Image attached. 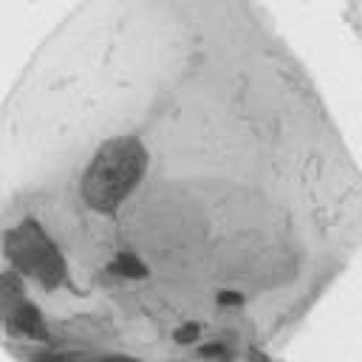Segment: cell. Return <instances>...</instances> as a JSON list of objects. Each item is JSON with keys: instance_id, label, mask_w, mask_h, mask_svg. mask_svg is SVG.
<instances>
[{"instance_id": "obj_5", "label": "cell", "mask_w": 362, "mask_h": 362, "mask_svg": "<svg viewBox=\"0 0 362 362\" xmlns=\"http://www.w3.org/2000/svg\"><path fill=\"white\" fill-rule=\"evenodd\" d=\"M110 272H116L119 277H127V280H141V277H147V266H144L133 252H119V255L110 260Z\"/></svg>"}, {"instance_id": "obj_7", "label": "cell", "mask_w": 362, "mask_h": 362, "mask_svg": "<svg viewBox=\"0 0 362 362\" xmlns=\"http://www.w3.org/2000/svg\"><path fill=\"white\" fill-rule=\"evenodd\" d=\"M218 303H221V305H240L243 297H240L238 291H221V294H218Z\"/></svg>"}, {"instance_id": "obj_6", "label": "cell", "mask_w": 362, "mask_h": 362, "mask_svg": "<svg viewBox=\"0 0 362 362\" xmlns=\"http://www.w3.org/2000/svg\"><path fill=\"white\" fill-rule=\"evenodd\" d=\"M198 334H201V328L195 325V322H187V325H181L178 331H175V342H195L198 339Z\"/></svg>"}, {"instance_id": "obj_3", "label": "cell", "mask_w": 362, "mask_h": 362, "mask_svg": "<svg viewBox=\"0 0 362 362\" xmlns=\"http://www.w3.org/2000/svg\"><path fill=\"white\" fill-rule=\"evenodd\" d=\"M8 328V334L14 337H25V339H34V342H42L48 339V328H45V320L40 314V308L31 303V300H20L6 317H0Z\"/></svg>"}, {"instance_id": "obj_4", "label": "cell", "mask_w": 362, "mask_h": 362, "mask_svg": "<svg viewBox=\"0 0 362 362\" xmlns=\"http://www.w3.org/2000/svg\"><path fill=\"white\" fill-rule=\"evenodd\" d=\"M20 300H25V288L14 272L0 274V317H6Z\"/></svg>"}, {"instance_id": "obj_2", "label": "cell", "mask_w": 362, "mask_h": 362, "mask_svg": "<svg viewBox=\"0 0 362 362\" xmlns=\"http://www.w3.org/2000/svg\"><path fill=\"white\" fill-rule=\"evenodd\" d=\"M3 252L17 272L34 274L45 288L65 283V260L51 235L37 221H23L3 235Z\"/></svg>"}, {"instance_id": "obj_1", "label": "cell", "mask_w": 362, "mask_h": 362, "mask_svg": "<svg viewBox=\"0 0 362 362\" xmlns=\"http://www.w3.org/2000/svg\"><path fill=\"white\" fill-rule=\"evenodd\" d=\"M147 147L136 136H113L99 144L82 173V198L96 212H116L147 173Z\"/></svg>"}]
</instances>
